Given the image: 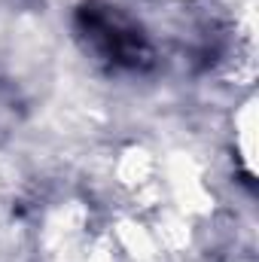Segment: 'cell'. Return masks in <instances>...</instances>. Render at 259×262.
Masks as SVG:
<instances>
[{"mask_svg":"<svg viewBox=\"0 0 259 262\" xmlns=\"http://www.w3.org/2000/svg\"><path fill=\"white\" fill-rule=\"evenodd\" d=\"M76 34L98 61L113 70H143L153 61L143 31L116 6L82 3L76 9Z\"/></svg>","mask_w":259,"mask_h":262,"instance_id":"obj_1","label":"cell"}]
</instances>
